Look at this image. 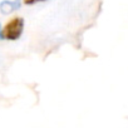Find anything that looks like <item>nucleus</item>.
<instances>
[{
  "label": "nucleus",
  "instance_id": "obj_1",
  "mask_svg": "<svg viewBox=\"0 0 128 128\" xmlns=\"http://www.w3.org/2000/svg\"><path fill=\"white\" fill-rule=\"evenodd\" d=\"M24 32V19L15 16L10 22L5 24V26L2 29V39L5 40H18Z\"/></svg>",
  "mask_w": 128,
  "mask_h": 128
},
{
  "label": "nucleus",
  "instance_id": "obj_2",
  "mask_svg": "<svg viewBox=\"0 0 128 128\" xmlns=\"http://www.w3.org/2000/svg\"><path fill=\"white\" fill-rule=\"evenodd\" d=\"M20 6L19 0H3L0 3V10L3 14H9Z\"/></svg>",
  "mask_w": 128,
  "mask_h": 128
},
{
  "label": "nucleus",
  "instance_id": "obj_3",
  "mask_svg": "<svg viewBox=\"0 0 128 128\" xmlns=\"http://www.w3.org/2000/svg\"><path fill=\"white\" fill-rule=\"evenodd\" d=\"M43 2H46V0H23L25 5H34L36 3H43Z\"/></svg>",
  "mask_w": 128,
  "mask_h": 128
},
{
  "label": "nucleus",
  "instance_id": "obj_4",
  "mask_svg": "<svg viewBox=\"0 0 128 128\" xmlns=\"http://www.w3.org/2000/svg\"><path fill=\"white\" fill-rule=\"evenodd\" d=\"M0 39H2V28H0Z\"/></svg>",
  "mask_w": 128,
  "mask_h": 128
}]
</instances>
